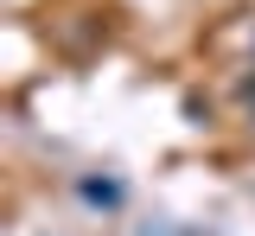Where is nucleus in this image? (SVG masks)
I'll list each match as a JSON object with an SVG mask.
<instances>
[{
    "mask_svg": "<svg viewBox=\"0 0 255 236\" xmlns=\"http://www.w3.org/2000/svg\"><path fill=\"white\" fill-rule=\"evenodd\" d=\"M77 192H83V204H102V211H115V204H122V185H115V179H83Z\"/></svg>",
    "mask_w": 255,
    "mask_h": 236,
    "instance_id": "1",
    "label": "nucleus"
},
{
    "mask_svg": "<svg viewBox=\"0 0 255 236\" xmlns=\"http://www.w3.org/2000/svg\"><path fill=\"white\" fill-rule=\"evenodd\" d=\"M236 96H243V109H249V115H255V77H249V83H243V90H236Z\"/></svg>",
    "mask_w": 255,
    "mask_h": 236,
    "instance_id": "2",
    "label": "nucleus"
}]
</instances>
